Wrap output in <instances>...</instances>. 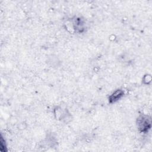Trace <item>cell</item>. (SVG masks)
<instances>
[{
	"mask_svg": "<svg viewBox=\"0 0 152 152\" xmlns=\"http://www.w3.org/2000/svg\"><path fill=\"white\" fill-rule=\"evenodd\" d=\"M74 29L78 32H82L84 30V21L80 18H77L74 22Z\"/></svg>",
	"mask_w": 152,
	"mask_h": 152,
	"instance_id": "obj_3",
	"label": "cell"
},
{
	"mask_svg": "<svg viewBox=\"0 0 152 152\" xmlns=\"http://www.w3.org/2000/svg\"><path fill=\"white\" fill-rule=\"evenodd\" d=\"M124 93L123 90L121 89L116 90L109 96V102L110 103H113L117 102L124 96Z\"/></svg>",
	"mask_w": 152,
	"mask_h": 152,
	"instance_id": "obj_2",
	"label": "cell"
},
{
	"mask_svg": "<svg viewBox=\"0 0 152 152\" xmlns=\"http://www.w3.org/2000/svg\"><path fill=\"white\" fill-rule=\"evenodd\" d=\"M137 126L140 131L142 132H145L151 127V119L147 116H140L137 119Z\"/></svg>",
	"mask_w": 152,
	"mask_h": 152,
	"instance_id": "obj_1",
	"label": "cell"
}]
</instances>
